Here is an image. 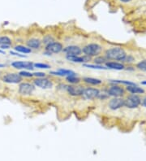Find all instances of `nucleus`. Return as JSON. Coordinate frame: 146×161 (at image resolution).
I'll list each match as a JSON object with an SVG mask.
<instances>
[{
	"label": "nucleus",
	"mask_w": 146,
	"mask_h": 161,
	"mask_svg": "<svg viewBox=\"0 0 146 161\" xmlns=\"http://www.w3.org/2000/svg\"><path fill=\"white\" fill-rule=\"evenodd\" d=\"M127 52L123 47L114 46L109 49H106L104 51V56L107 59V60L113 61H123L127 56Z\"/></svg>",
	"instance_id": "f257e3e1"
},
{
	"label": "nucleus",
	"mask_w": 146,
	"mask_h": 161,
	"mask_svg": "<svg viewBox=\"0 0 146 161\" xmlns=\"http://www.w3.org/2000/svg\"><path fill=\"white\" fill-rule=\"evenodd\" d=\"M103 51V46L97 42H91L82 47V54L90 58H94L100 55Z\"/></svg>",
	"instance_id": "f03ea898"
},
{
	"label": "nucleus",
	"mask_w": 146,
	"mask_h": 161,
	"mask_svg": "<svg viewBox=\"0 0 146 161\" xmlns=\"http://www.w3.org/2000/svg\"><path fill=\"white\" fill-rule=\"evenodd\" d=\"M64 48L63 44L59 41H54L48 45L45 46V50L43 55H52L53 54H59L63 52Z\"/></svg>",
	"instance_id": "7ed1b4c3"
},
{
	"label": "nucleus",
	"mask_w": 146,
	"mask_h": 161,
	"mask_svg": "<svg viewBox=\"0 0 146 161\" xmlns=\"http://www.w3.org/2000/svg\"><path fill=\"white\" fill-rule=\"evenodd\" d=\"M36 90V86L32 84V82H22L19 84L18 87V93L19 95L24 97L31 96L33 94V92Z\"/></svg>",
	"instance_id": "20e7f679"
},
{
	"label": "nucleus",
	"mask_w": 146,
	"mask_h": 161,
	"mask_svg": "<svg viewBox=\"0 0 146 161\" xmlns=\"http://www.w3.org/2000/svg\"><path fill=\"white\" fill-rule=\"evenodd\" d=\"M32 84L36 87L42 90H50L54 86V82L51 79L45 77H35L32 80Z\"/></svg>",
	"instance_id": "39448f33"
},
{
	"label": "nucleus",
	"mask_w": 146,
	"mask_h": 161,
	"mask_svg": "<svg viewBox=\"0 0 146 161\" xmlns=\"http://www.w3.org/2000/svg\"><path fill=\"white\" fill-rule=\"evenodd\" d=\"M141 104V99L137 95H130L124 99V107L129 109L137 108Z\"/></svg>",
	"instance_id": "423d86ee"
},
{
	"label": "nucleus",
	"mask_w": 146,
	"mask_h": 161,
	"mask_svg": "<svg viewBox=\"0 0 146 161\" xmlns=\"http://www.w3.org/2000/svg\"><path fill=\"white\" fill-rule=\"evenodd\" d=\"M105 93L108 95L109 97L110 96L112 98H122L123 96L125 95L126 90L120 86L113 85L106 90Z\"/></svg>",
	"instance_id": "0eeeda50"
},
{
	"label": "nucleus",
	"mask_w": 146,
	"mask_h": 161,
	"mask_svg": "<svg viewBox=\"0 0 146 161\" xmlns=\"http://www.w3.org/2000/svg\"><path fill=\"white\" fill-rule=\"evenodd\" d=\"M85 87L82 85H67L66 92L72 97H81L83 96Z\"/></svg>",
	"instance_id": "6e6552de"
},
{
	"label": "nucleus",
	"mask_w": 146,
	"mask_h": 161,
	"mask_svg": "<svg viewBox=\"0 0 146 161\" xmlns=\"http://www.w3.org/2000/svg\"><path fill=\"white\" fill-rule=\"evenodd\" d=\"M2 81L7 84H20L23 82V78L19 73H7L3 75Z\"/></svg>",
	"instance_id": "1a4fd4ad"
},
{
	"label": "nucleus",
	"mask_w": 146,
	"mask_h": 161,
	"mask_svg": "<svg viewBox=\"0 0 146 161\" xmlns=\"http://www.w3.org/2000/svg\"><path fill=\"white\" fill-rule=\"evenodd\" d=\"M100 93H101L100 90L96 88V87L87 86L85 87L83 97L87 100H93V99H96L98 98Z\"/></svg>",
	"instance_id": "9d476101"
},
{
	"label": "nucleus",
	"mask_w": 146,
	"mask_h": 161,
	"mask_svg": "<svg viewBox=\"0 0 146 161\" xmlns=\"http://www.w3.org/2000/svg\"><path fill=\"white\" fill-rule=\"evenodd\" d=\"M11 66L16 69H24V70H33V63L30 61H13L11 63Z\"/></svg>",
	"instance_id": "9b49d317"
},
{
	"label": "nucleus",
	"mask_w": 146,
	"mask_h": 161,
	"mask_svg": "<svg viewBox=\"0 0 146 161\" xmlns=\"http://www.w3.org/2000/svg\"><path fill=\"white\" fill-rule=\"evenodd\" d=\"M66 59L69 62L76 63V64H88L93 59L88 57L86 55H66Z\"/></svg>",
	"instance_id": "f8f14e48"
},
{
	"label": "nucleus",
	"mask_w": 146,
	"mask_h": 161,
	"mask_svg": "<svg viewBox=\"0 0 146 161\" xmlns=\"http://www.w3.org/2000/svg\"><path fill=\"white\" fill-rule=\"evenodd\" d=\"M108 107L112 111H116L124 107V99L123 98H112L108 102Z\"/></svg>",
	"instance_id": "ddd939ff"
},
{
	"label": "nucleus",
	"mask_w": 146,
	"mask_h": 161,
	"mask_svg": "<svg viewBox=\"0 0 146 161\" xmlns=\"http://www.w3.org/2000/svg\"><path fill=\"white\" fill-rule=\"evenodd\" d=\"M63 52L66 55H81L82 54V48L77 45H69L65 46Z\"/></svg>",
	"instance_id": "4468645a"
},
{
	"label": "nucleus",
	"mask_w": 146,
	"mask_h": 161,
	"mask_svg": "<svg viewBox=\"0 0 146 161\" xmlns=\"http://www.w3.org/2000/svg\"><path fill=\"white\" fill-rule=\"evenodd\" d=\"M26 46L31 50H40L42 46V41L38 37H30L25 41Z\"/></svg>",
	"instance_id": "2eb2a0df"
},
{
	"label": "nucleus",
	"mask_w": 146,
	"mask_h": 161,
	"mask_svg": "<svg viewBox=\"0 0 146 161\" xmlns=\"http://www.w3.org/2000/svg\"><path fill=\"white\" fill-rule=\"evenodd\" d=\"M50 74L52 76H56V77H68V76H72V75H76V73L72 70H68V69H64V68H60L57 71H51L50 72Z\"/></svg>",
	"instance_id": "dca6fc26"
},
{
	"label": "nucleus",
	"mask_w": 146,
	"mask_h": 161,
	"mask_svg": "<svg viewBox=\"0 0 146 161\" xmlns=\"http://www.w3.org/2000/svg\"><path fill=\"white\" fill-rule=\"evenodd\" d=\"M105 66L107 68L110 69H114V70H123L125 69V66L123 64L118 62H115V61H108L105 64Z\"/></svg>",
	"instance_id": "f3484780"
},
{
	"label": "nucleus",
	"mask_w": 146,
	"mask_h": 161,
	"mask_svg": "<svg viewBox=\"0 0 146 161\" xmlns=\"http://www.w3.org/2000/svg\"><path fill=\"white\" fill-rule=\"evenodd\" d=\"M82 79V82L88 85V86H100L102 84V81L101 79L95 78V77H84Z\"/></svg>",
	"instance_id": "a211bd4d"
},
{
	"label": "nucleus",
	"mask_w": 146,
	"mask_h": 161,
	"mask_svg": "<svg viewBox=\"0 0 146 161\" xmlns=\"http://www.w3.org/2000/svg\"><path fill=\"white\" fill-rule=\"evenodd\" d=\"M126 91H128L132 95H140V94H144L145 93V90L143 88H141V87L137 86L136 85L127 86Z\"/></svg>",
	"instance_id": "6ab92c4d"
},
{
	"label": "nucleus",
	"mask_w": 146,
	"mask_h": 161,
	"mask_svg": "<svg viewBox=\"0 0 146 161\" xmlns=\"http://www.w3.org/2000/svg\"><path fill=\"white\" fill-rule=\"evenodd\" d=\"M65 81L68 83L69 85H79L82 82V79L76 75H72V76H68L65 77Z\"/></svg>",
	"instance_id": "aec40b11"
},
{
	"label": "nucleus",
	"mask_w": 146,
	"mask_h": 161,
	"mask_svg": "<svg viewBox=\"0 0 146 161\" xmlns=\"http://www.w3.org/2000/svg\"><path fill=\"white\" fill-rule=\"evenodd\" d=\"M14 50L15 51L18 52V53L22 54H30L32 53V50L28 48V46L24 45H16L14 46Z\"/></svg>",
	"instance_id": "412c9836"
},
{
	"label": "nucleus",
	"mask_w": 146,
	"mask_h": 161,
	"mask_svg": "<svg viewBox=\"0 0 146 161\" xmlns=\"http://www.w3.org/2000/svg\"><path fill=\"white\" fill-rule=\"evenodd\" d=\"M93 61L94 63V64H97V65H104L105 63L108 62L107 59L104 56V55H100L98 56L94 57V58H93Z\"/></svg>",
	"instance_id": "4be33fe9"
},
{
	"label": "nucleus",
	"mask_w": 146,
	"mask_h": 161,
	"mask_svg": "<svg viewBox=\"0 0 146 161\" xmlns=\"http://www.w3.org/2000/svg\"><path fill=\"white\" fill-rule=\"evenodd\" d=\"M3 45H12V39L10 37H8L7 35L4 36H0V46Z\"/></svg>",
	"instance_id": "5701e85b"
},
{
	"label": "nucleus",
	"mask_w": 146,
	"mask_h": 161,
	"mask_svg": "<svg viewBox=\"0 0 146 161\" xmlns=\"http://www.w3.org/2000/svg\"><path fill=\"white\" fill-rule=\"evenodd\" d=\"M83 67L84 68H92V69H99V70H106L108 69L105 66L103 65H97V64H83Z\"/></svg>",
	"instance_id": "b1692460"
},
{
	"label": "nucleus",
	"mask_w": 146,
	"mask_h": 161,
	"mask_svg": "<svg viewBox=\"0 0 146 161\" xmlns=\"http://www.w3.org/2000/svg\"><path fill=\"white\" fill-rule=\"evenodd\" d=\"M41 41H42V44H44L45 46L48 45L50 43H51L53 42L54 41H55V39H54V37H53L52 35H50V34H47V35H45L44 37L41 39Z\"/></svg>",
	"instance_id": "393cba45"
},
{
	"label": "nucleus",
	"mask_w": 146,
	"mask_h": 161,
	"mask_svg": "<svg viewBox=\"0 0 146 161\" xmlns=\"http://www.w3.org/2000/svg\"><path fill=\"white\" fill-rule=\"evenodd\" d=\"M33 68H39V69H50L51 66L48 64H44V63H33Z\"/></svg>",
	"instance_id": "a878e982"
},
{
	"label": "nucleus",
	"mask_w": 146,
	"mask_h": 161,
	"mask_svg": "<svg viewBox=\"0 0 146 161\" xmlns=\"http://www.w3.org/2000/svg\"><path fill=\"white\" fill-rule=\"evenodd\" d=\"M110 82L114 83V84H123V85H126V86H133V85H136L135 83L132 82L124 81V80H111Z\"/></svg>",
	"instance_id": "bb28decb"
},
{
	"label": "nucleus",
	"mask_w": 146,
	"mask_h": 161,
	"mask_svg": "<svg viewBox=\"0 0 146 161\" xmlns=\"http://www.w3.org/2000/svg\"><path fill=\"white\" fill-rule=\"evenodd\" d=\"M19 74H20V76L22 78H24H24H32L33 77L32 73H30L28 70L20 71V73H19Z\"/></svg>",
	"instance_id": "cd10ccee"
},
{
	"label": "nucleus",
	"mask_w": 146,
	"mask_h": 161,
	"mask_svg": "<svg viewBox=\"0 0 146 161\" xmlns=\"http://www.w3.org/2000/svg\"><path fill=\"white\" fill-rule=\"evenodd\" d=\"M136 68H137L139 70L146 72V59H145V60H141V61H140L139 63H137V64H136Z\"/></svg>",
	"instance_id": "c85d7f7f"
},
{
	"label": "nucleus",
	"mask_w": 146,
	"mask_h": 161,
	"mask_svg": "<svg viewBox=\"0 0 146 161\" xmlns=\"http://www.w3.org/2000/svg\"><path fill=\"white\" fill-rule=\"evenodd\" d=\"M133 61H135V58H134L132 55H127V56L123 60V63H127V64H131V63H132Z\"/></svg>",
	"instance_id": "c756f323"
},
{
	"label": "nucleus",
	"mask_w": 146,
	"mask_h": 161,
	"mask_svg": "<svg viewBox=\"0 0 146 161\" xmlns=\"http://www.w3.org/2000/svg\"><path fill=\"white\" fill-rule=\"evenodd\" d=\"M32 74H33V77H46V74L42 72H35V73H32Z\"/></svg>",
	"instance_id": "7c9ffc66"
},
{
	"label": "nucleus",
	"mask_w": 146,
	"mask_h": 161,
	"mask_svg": "<svg viewBox=\"0 0 146 161\" xmlns=\"http://www.w3.org/2000/svg\"><path fill=\"white\" fill-rule=\"evenodd\" d=\"M10 54H11L12 55L18 56V57H20V58H26V57H27V55H21L20 53H18V52H16V51H13V50H11V51H10Z\"/></svg>",
	"instance_id": "2f4dec72"
},
{
	"label": "nucleus",
	"mask_w": 146,
	"mask_h": 161,
	"mask_svg": "<svg viewBox=\"0 0 146 161\" xmlns=\"http://www.w3.org/2000/svg\"><path fill=\"white\" fill-rule=\"evenodd\" d=\"M11 47V46H8V45H3V46H0V49L2 50H8Z\"/></svg>",
	"instance_id": "473e14b6"
},
{
	"label": "nucleus",
	"mask_w": 146,
	"mask_h": 161,
	"mask_svg": "<svg viewBox=\"0 0 146 161\" xmlns=\"http://www.w3.org/2000/svg\"><path fill=\"white\" fill-rule=\"evenodd\" d=\"M141 104L143 107H146V96L143 99H141Z\"/></svg>",
	"instance_id": "72a5a7b5"
},
{
	"label": "nucleus",
	"mask_w": 146,
	"mask_h": 161,
	"mask_svg": "<svg viewBox=\"0 0 146 161\" xmlns=\"http://www.w3.org/2000/svg\"><path fill=\"white\" fill-rule=\"evenodd\" d=\"M0 54L1 55H6V52H5V50H3L0 49Z\"/></svg>",
	"instance_id": "f704fd0d"
},
{
	"label": "nucleus",
	"mask_w": 146,
	"mask_h": 161,
	"mask_svg": "<svg viewBox=\"0 0 146 161\" xmlns=\"http://www.w3.org/2000/svg\"><path fill=\"white\" fill-rule=\"evenodd\" d=\"M120 1L123 3H128V2H131L132 0H120Z\"/></svg>",
	"instance_id": "c9c22d12"
},
{
	"label": "nucleus",
	"mask_w": 146,
	"mask_h": 161,
	"mask_svg": "<svg viewBox=\"0 0 146 161\" xmlns=\"http://www.w3.org/2000/svg\"><path fill=\"white\" fill-rule=\"evenodd\" d=\"M141 85H143V86H146V80L145 81H143V82H141Z\"/></svg>",
	"instance_id": "e433bc0d"
},
{
	"label": "nucleus",
	"mask_w": 146,
	"mask_h": 161,
	"mask_svg": "<svg viewBox=\"0 0 146 161\" xmlns=\"http://www.w3.org/2000/svg\"><path fill=\"white\" fill-rule=\"evenodd\" d=\"M6 67V64H0V68H5Z\"/></svg>",
	"instance_id": "4c0bfd02"
},
{
	"label": "nucleus",
	"mask_w": 146,
	"mask_h": 161,
	"mask_svg": "<svg viewBox=\"0 0 146 161\" xmlns=\"http://www.w3.org/2000/svg\"><path fill=\"white\" fill-rule=\"evenodd\" d=\"M0 77H1V72H0Z\"/></svg>",
	"instance_id": "58836bf2"
}]
</instances>
